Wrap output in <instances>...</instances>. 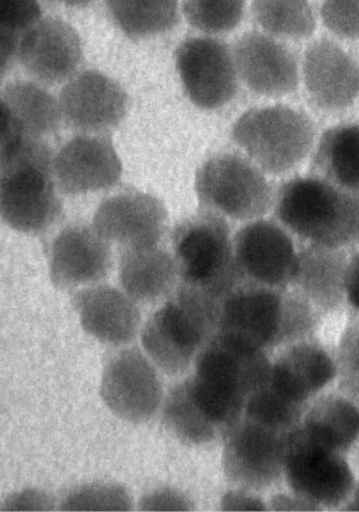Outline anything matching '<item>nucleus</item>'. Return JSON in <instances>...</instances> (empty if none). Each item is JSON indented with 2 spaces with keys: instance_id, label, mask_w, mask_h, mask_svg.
<instances>
[{
  "instance_id": "nucleus-42",
  "label": "nucleus",
  "mask_w": 359,
  "mask_h": 512,
  "mask_svg": "<svg viewBox=\"0 0 359 512\" xmlns=\"http://www.w3.org/2000/svg\"><path fill=\"white\" fill-rule=\"evenodd\" d=\"M273 504L276 510H320L297 496L295 499L280 496L273 500Z\"/></svg>"
},
{
  "instance_id": "nucleus-20",
  "label": "nucleus",
  "mask_w": 359,
  "mask_h": 512,
  "mask_svg": "<svg viewBox=\"0 0 359 512\" xmlns=\"http://www.w3.org/2000/svg\"><path fill=\"white\" fill-rule=\"evenodd\" d=\"M111 265L110 243L100 237L93 226H66L50 249V280L62 291L105 280Z\"/></svg>"
},
{
  "instance_id": "nucleus-39",
  "label": "nucleus",
  "mask_w": 359,
  "mask_h": 512,
  "mask_svg": "<svg viewBox=\"0 0 359 512\" xmlns=\"http://www.w3.org/2000/svg\"><path fill=\"white\" fill-rule=\"evenodd\" d=\"M251 493L245 489L229 492L222 498V509L224 511H266L262 499Z\"/></svg>"
},
{
  "instance_id": "nucleus-28",
  "label": "nucleus",
  "mask_w": 359,
  "mask_h": 512,
  "mask_svg": "<svg viewBox=\"0 0 359 512\" xmlns=\"http://www.w3.org/2000/svg\"><path fill=\"white\" fill-rule=\"evenodd\" d=\"M22 130L32 137L42 138L59 130L62 116L59 99L46 88L32 81H15L3 89L2 102Z\"/></svg>"
},
{
  "instance_id": "nucleus-27",
  "label": "nucleus",
  "mask_w": 359,
  "mask_h": 512,
  "mask_svg": "<svg viewBox=\"0 0 359 512\" xmlns=\"http://www.w3.org/2000/svg\"><path fill=\"white\" fill-rule=\"evenodd\" d=\"M301 429L311 440L346 454L359 438V406L344 395H325L309 409Z\"/></svg>"
},
{
  "instance_id": "nucleus-26",
  "label": "nucleus",
  "mask_w": 359,
  "mask_h": 512,
  "mask_svg": "<svg viewBox=\"0 0 359 512\" xmlns=\"http://www.w3.org/2000/svg\"><path fill=\"white\" fill-rule=\"evenodd\" d=\"M313 175L347 193L359 192V125L341 124L321 136L312 158Z\"/></svg>"
},
{
  "instance_id": "nucleus-3",
  "label": "nucleus",
  "mask_w": 359,
  "mask_h": 512,
  "mask_svg": "<svg viewBox=\"0 0 359 512\" xmlns=\"http://www.w3.org/2000/svg\"><path fill=\"white\" fill-rule=\"evenodd\" d=\"M272 366L265 351L218 331L198 353L193 380L207 404L232 428L249 398L271 378Z\"/></svg>"
},
{
  "instance_id": "nucleus-31",
  "label": "nucleus",
  "mask_w": 359,
  "mask_h": 512,
  "mask_svg": "<svg viewBox=\"0 0 359 512\" xmlns=\"http://www.w3.org/2000/svg\"><path fill=\"white\" fill-rule=\"evenodd\" d=\"M306 408L279 392L269 378L249 398L244 416L279 431L293 432L301 426Z\"/></svg>"
},
{
  "instance_id": "nucleus-7",
  "label": "nucleus",
  "mask_w": 359,
  "mask_h": 512,
  "mask_svg": "<svg viewBox=\"0 0 359 512\" xmlns=\"http://www.w3.org/2000/svg\"><path fill=\"white\" fill-rule=\"evenodd\" d=\"M316 128L302 111L286 105L253 108L232 128V138L266 174L297 168L314 146Z\"/></svg>"
},
{
  "instance_id": "nucleus-44",
  "label": "nucleus",
  "mask_w": 359,
  "mask_h": 512,
  "mask_svg": "<svg viewBox=\"0 0 359 512\" xmlns=\"http://www.w3.org/2000/svg\"><path fill=\"white\" fill-rule=\"evenodd\" d=\"M58 2L70 7H85L91 4L93 0H58Z\"/></svg>"
},
{
  "instance_id": "nucleus-8",
  "label": "nucleus",
  "mask_w": 359,
  "mask_h": 512,
  "mask_svg": "<svg viewBox=\"0 0 359 512\" xmlns=\"http://www.w3.org/2000/svg\"><path fill=\"white\" fill-rule=\"evenodd\" d=\"M265 174L250 158L234 153L215 155L197 172L199 202L224 218L261 219L275 202Z\"/></svg>"
},
{
  "instance_id": "nucleus-2",
  "label": "nucleus",
  "mask_w": 359,
  "mask_h": 512,
  "mask_svg": "<svg viewBox=\"0 0 359 512\" xmlns=\"http://www.w3.org/2000/svg\"><path fill=\"white\" fill-rule=\"evenodd\" d=\"M54 158L46 140L19 135L2 142L0 211L11 229L41 233L62 213Z\"/></svg>"
},
{
  "instance_id": "nucleus-37",
  "label": "nucleus",
  "mask_w": 359,
  "mask_h": 512,
  "mask_svg": "<svg viewBox=\"0 0 359 512\" xmlns=\"http://www.w3.org/2000/svg\"><path fill=\"white\" fill-rule=\"evenodd\" d=\"M139 508L143 511H190L194 506L184 494L164 487L145 494Z\"/></svg>"
},
{
  "instance_id": "nucleus-14",
  "label": "nucleus",
  "mask_w": 359,
  "mask_h": 512,
  "mask_svg": "<svg viewBox=\"0 0 359 512\" xmlns=\"http://www.w3.org/2000/svg\"><path fill=\"white\" fill-rule=\"evenodd\" d=\"M235 255L245 281L273 288L293 282L298 251L284 226L256 219L233 238Z\"/></svg>"
},
{
  "instance_id": "nucleus-13",
  "label": "nucleus",
  "mask_w": 359,
  "mask_h": 512,
  "mask_svg": "<svg viewBox=\"0 0 359 512\" xmlns=\"http://www.w3.org/2000/svg\"><path fill=\"white\" fill-rule=\"evenodd\" d=\"M62 121L85 135L116 129L127 114L128 96L116 81L98 71L78 73L59 96Z\"/></svg>"
},
{
  "instance_id": "nucleus-36",
  "label": "nucleus",
  "mask_w": 359,
  "mask_h": 512,
  "mask_svg": "<svg viewBox=\"0 0 359 512\" xmlns=\"http://www.w3.org/2000/svg\"><path fill=\"white\" fill-rule=\"evenodd\" d=\"M41 19L38 0H0V29L21 37Z\"/></svg>"
},
{
  "instance_id": "nucleus-43",
  "label": "nucleus",
  "mask_w": 359,
  "mask_h": 512,
  "mask_svg": "<svg viewBox=\"0 0 359 512\" xmlns=\"http://www.w3.org/2000/svg\"><path fill=\"white\" fill-rule=\"evenodd\" d=\"M354 209V241L359 243V192L352 193Z\"/></svg>"
},
{
  "instance_id": "nucleus-34",
  "label": "nucleus",
  "mask_w": 359,
  "mask_h": 512,
  "mask_svg": "<svg viewBox=\"0 0 359 512\" xmlns=\"http://www.w3.org/2000/svg\"><path fill=\"white\" fill-rule=\"evenodd\" d=\"M336 367L343 395L359 406V316L353 317L343 332Z\"/></svg>"
},
{
  "instance_id": "nucleus-21",
  "label": "nucleus",
  "mask_w": 359,
  "mask_h": 512,
  "mask_svg": "<svg viewBox=\"0 0 359 512\" xmlns=\"http://www.w3.org/2000/svg\"><path fill=\"white\" fill-rule=\"evenodd\" d=\"M136 303L128 294L109 285L84 288L72 297L88 335L114 345L127 344L137 336L141 314Z\"/></svg>"
},
{
  "instance_id": "nucleus-23",
  "label": "nucleus",
  "mask_w": 359,
  "mask_h": 512,
  "mask_svg": "<svg viewBox=\"0 0 359 512\" xmlns=\"http://www.w3.org/2000/svg\"><path fill=\"white\" fill-rule=\"evenodd\" d=\"M349 261L342 248L309 243L298 251L291 286L320 314L333 313L346 300L345 278Z\"/></svg>"
},
{
  "instance_id": "nucleus-29",
  "label": "nucleus",
  "mask_w": 359,
  "mask_h": 512,
  "mask_svg": "<svg viewBox=\"0 0 359 512\" xmlns=\"http://www.w3.org/2000/svg\"><path fill=\"white\" fill-rule=\"evenodd\" d=\"M117 27L132 39H147L172 30L179 19L177 0H105Z\"/></svg>"
},
{
  "instance_id": "nucleus-33",
  "label": "nucleus",
  "mask_w": 359,
  "mask_h": 512,
  "mask_svg": "<svg viewBox=\"0 0 359 512\" xmlns=\"http://www.w3.org/2000/svg\"><path fill=\"white\" fill-rule=\"evenodd\" d=\"M62 511H130L132 499L126 487L115 483L76 486L62 499Z\"/></svg>"
},
{
  "instance_id": "nucleus-1",
  "label": "nucleus",
  "mask_w": 359,
  "mask_h": 512,
  "mask_svg": "<svg viewBox=\"0 0 359 512\" xmlns=\"http://www.w3.org/2000/svg\"><path fill=\"white\" fill-rule=\"evenodd\" d=\"M320 316L295 289L245 282L223 300L218 331L266 352L311 338Z\"/></svg>"
},
{
  "instance_id": "nucleus-24",
  "label": "nucleus",
  "mask_w": 359,
  "mask_h": 512,
  "mask_svg": "<svg viewBox=\"0 0 359 512\" xmlns=\"http://www.w3.org/2000/svg\"><path fill=\"white\" fill-rule=\"evenodd\" d=\"M175 258L157 246L123 249L120 282L134 302L153 304L172 293L178 280Z\"/></svg>"
},
{
  "instance_id": "nucleus-41",
  "label": "nucleus",
  "mask_w": 359,
  "mask_h": 512,
  "mask_svg": "<svg viewBox=\"0 0 359 512\" xmlns=\"http://www.w3.org/2000/svg\"><path fill=\"white\" fill-rule=\"evenodd\" d=\"M345 292L346 302L359 311V252L352 256L347 266Z\"/></svg>"
},
{
  "instance_id": "nucleus-40",
  "label": "nucleus",
  "mask_w": 359,
  "mask_h": 512,
  "mask_svg": "<svg viewBox=\"0 0 359 512\" xmlns=\"http://www.w3.org/2000/svg\"><path fill=\"white\" fill-rule=\"evenodd\" d=\"M2 38V77L7 75L14 68L18 61V48L20 36L7 29H0Z\"/></svg>"
},
{
  "instance_id": "nucleus-17",
  "label": "nucleus",
  "mask_w": 359,
  "mask_h": 512,
  "mask_svg": "<svg viewBox=\"0 0 359 512\" xmlns=\"http://www.w3.org/2000/svg\"><path fill=\"white\" fill-rule=\"evenodd\" d=\"M56 186L64 195H81L114 187L122 173L121 161L104 135L76 136L54 158Z\"/></svg>"
},
{
  "instance_id": "nucleus-12",
  "label": "nucleus",
  "mask_w": 359,
  "mask_h": 512,
  "mask_svg": "<svg viewBox=\"0 0 359 512\" xmlns=\"http://www.w3.org/2000/svg\"><path fill=\"white\" fill-rule=\"evenodd\" d=\"M100 396L122 420L143 424L159 411L163 388L153 365L138 349L118 352L105 366Z\"/></svg>"
},
{
  "instance_id": "nucleus-22",
  "label": "nucleus",
  "mask_w": 359,
  "mask_h": 512,
  "mask_svg": "<svg viewBox=\"0 0 359 512\" xmlns=\"http://www.w3.org/2000/svg\"><path fill=\"white\" fill-rule=\"evenodd\" d=\"M338 376V367L323 345L310 338L287 345L273 363L271 383L295 403L307 407Z\"/></svg>"
},
{
  "instance_id": "nucleus-30",
  "label": "nucleus",
  "mask_w": 359,
  "mask_h": 512,
  "mask_svg": "<svg viewBox=\"0 0 359 512\" xmlns=\"http://www.w3.org/2000/svg\"><path fill=\"white\" fill-rule=\"evenodd\" d=\"M252 14L257 25L275 38L307 39L317 28L309 0H253Z\"/></svg>"
},
{
  "instance_id": "nucleus-9",
  "label": "nucleus",
  "mask_w": 359,
  "mask_h": 512,
  "mask_svg": "<svg viewBox=\"0 0 359 512\" xmlns=\"http://www.w3.org/2000/svg\"><path fill=\"white\" fill-rule=\"evenodd\" d=\"M284 475L295 496L317 508H336L355 491L344 454L311 440L301 426L291 433Z\"/></svg>"
},
{
  "instance_id": "nucleus-15",
  "label": "nucleus",
  "mask_w": 359,
  "mask_h": 512,
  "mask_svg": "<svg viewBox=\"0 0 359 512\" xmlns=\"http://www.w3.org/2000/svg\"><path fill=\"white\" fill-rule=\"evenodd\" d=\"M83 59L76 30L59 18H44L21 36L18 62L33 82L58 85L72 79Z\"/></svg>"
},
{
  "instance_id": "nucleus-5",
  "label": "nucleus",
  "mask_w": 359,
  "mask_h": 512,
  "mask_svg": "<svg viewBox=\"0 0 359 512\" xmlns=\"http://www.w3.org/2000/svg\"><path fill=\"white\" fill-rule=\"evenodd\" d=\"M182 284L223 303L245 283L226 218L208 209L178 224L172 237Z\"/></svg>"
},
{
  "instance_id": "nucleus-25",
  "label": "nucleus",
  "mask_w": 359,
  "mask_h": 512,
  "mask_svg": "<svg viewBox=\"0 0 359 512\" xmlns=\"http://www.w3.org/2000/svg\"><path fill=\"white\" fill-rule=\"evenodd\" d=\"M163 424L186 444L205 445L227 436L226 430L199 397L192 377L168 393L163 407Z\"/></svg>"
},
{
  "instance_id": "nucleus-38",
  "label": "nucleus",
  "mask_w": 359,
  "mask_h": 512,
  "mask_svg": "<svg viewBox=\"0 0 359 512\" xmlns=\"http://www.w3.org/2000/svg\"><path fill=\"white\" fill-rule=\"evenodd\" d=\"M54 505L49 495L35 489H27L10 495L3 506V511H50Z\"/></svg>"
},
{
  "instance_id": "nucleus-45",
  "label": "nucleus",
  "mask_w": 359,
  "mask_h": 512,
  "mask_svg": "<svg viewBox=\"0 0 359 512\" xmlns=\"http://www.w3.org/2000/svg\"><path fill=\"white\" fill-rule=\"evenodd\" d=\"M354 498L352 500V504H350L349 510L351 511H359V483L357 485V487H355V491H354Z\"/></svg>"
},
{
  "instance_id": "nucleus-11",
  "label": "nucleus",
  "mask_w": 359,
  "mask_h": 512,
  "mask_svg": "<svg viewBox=\"0 0 359 512\" xmlns=\"http://www.w3.org/2000/svg\"><path fill=\"white\" fill-rule=\"evenodd\" d=\"M176 65L188 98L198 108L218 109L238 93L233 51L219 39H187L176 51Z\"/></svg>"
},
{
  "instance_id": "nucleus-16",
  "label": "nucleus",
  "mask_w": 359,
  "mask_h": 512,
  "mask_svg": "<svg viewBox=\"0 0 359 512\" xmlns=\"http://www.w3.org/2000/svg\"><path fill=\"white\" fill-rule=\"evenodd\" d=\"M166 221L167 209L159 198L132 191L105 199L96 210L93 228L123 249L151 247L163 237Z\"/></svg>"
},
{
  "instance_id": "nucleus-10",
  "label": "nucleus",
  "mask_w": 359,
  "mask_h": 512,
  "mask_svg": "<svg viewBox=\"0 0 359 512\" xmlns=\"http://www.w3.org/2000/svg\"><path fill=\"white\" fill-rule=\"evenodd\" d=\"M293 432L279 431L243 415L223 439L222 467L228 481L250 492L264 491L278 482Z\"/></svg>"
},
{
  "instance_id": "nucleus-19",
  "label": "nucleus",
  "mask_w": 359,
  "mask_h": 512,
  "mask_svg": "<svg viewBox=\"0 0 359 512\" xmlns=\"http://www.w3.org/2000/svg\"><path fill=\"white\" fill-rule=\"evenodd\" d=\"M302 75L312 103L321 110H344L359 97V62L329 39L310 44L302 62Z\"/></svg>"
},
{
  "instance_id": "nucleus-18",
  "label": "nucleus",
  "mask_w": 359,
  "mask_h": 512,
  "mask_svg": "<svg viewBox=\"0 0 359 512\" xmlns=\"http://www.w3.org/2000/svg\"><path fill=\"white\" fill-rule=\"evenodd\" d=\"M232 51L240 80L253 93L280 97L296 91L300 80L297 59L275 37L251 31L235 43Z\"/></svg>"
},
{
  "instance_id": "nucleus-35",
  "label": "nucleus",
  "mask_w": 359,
  "mask_h": 512,
  "mask_svg": "<svg viewBox=\"0 0 359 512\" xmlns=\"http://www.w3.org/2000/svg\"><path fill=\"white\" fill-rule=\"evenodd\" d=\"M320 16L334 36L359 41V0H324Z\"/></svg>"
},
{
  "instance_id": "nucleus-32",
  "label": "nucleus",
  "mask_w": 359,
  "mask_h": 512,
  "mask_svg": "<svg viewBox=\"0 0 359 512\" xmlns=\"http://www.w3.org/2000/svg\"><path fill=\"white\" fill-rule=\"evenodd\" d=\"M246 0H184L188 24L207 35H222L237 28L245 13Z\"/></svg>"
},
{
  "instance_id": "nucleus-6",
  "label": "nucleus",
  "mask_w": 359,
  "mask_h": 512,
  "mask_svg": "<svg viewBox=\"0 0 359 512\" xmlns=\"http://www.w3.org/2000/svg\"><path fill=\"white\" fill-rule=\"evenodd\" d=\"M274 205L280 224L309 243L343 248L354 241L352 194L319 176L291 178Z\"/></svg>"
},
{
  "instance_id": "nucleus-4",
  "label": "nucleus",
  "mask_w": 359,
  "mask_h": 512,
  "mask_svg": "<svg viewBox=\"0 0 359 512\" xmlns=\"http://www.w3.org/2000/svg\"><path fill=\"white\" fill-rule=\"evenodd\" d=\"M222 303L204 292L179 285L142 331L151 360L167 375L184 373L219 329Z\"/></svg>"
}]
</instances>
